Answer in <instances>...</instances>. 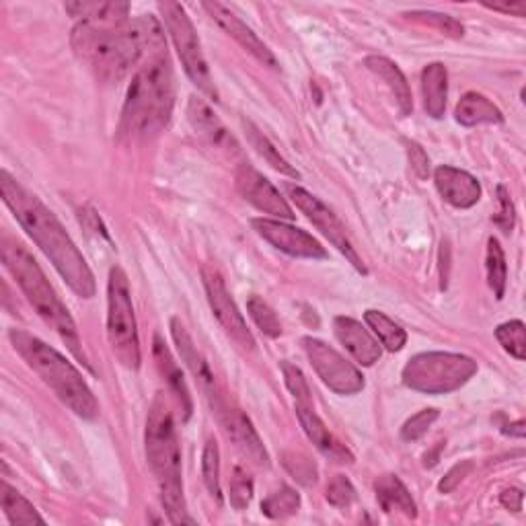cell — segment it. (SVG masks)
I'll use <instances>...</instances> for the list:
<instances>
[{
	"label": "cell",
	"mask_w": 526,
	"mask_h": 526,
	"mask_svg": "<svg viewBox=\"0 0 526 526\" xmlns=\"http://www.w3.org/2000/svg\"><path fill=\"white\" fill-rule=\"evenodd\" d=\"M153 356H155V362H157V368L159 372L165 377L169 389L173 391V395L177 397L179 405H181V411H183V420H190L192 411H194V405H192V395H190V389H187L185 385V379H183V372L179 368V364L175 362L171 350L167 348V344L163 342V337L157 333L155 335V344H153Z\"/></svg>",
	"instance_id": "obj_22"
},
{
	"label": "cell",
	"mask_w": 526,
	"mask_h": 526,
	"mask_svg": "<svg viewBox=\"0 0 526 526\" xmlns=\"http://www.w3.org/2000/svg\"><path fill=\"white\" fill-rule=\"evenodd\" d=\"M498 342L516 360L526 358V329L522 321H508L496 329Z\"/></svg>",
	"instance_id": "obj_34"
},
{
	"label": "cell",
	"mask_w": 526,
	"mask_h": 526,
	"mask_svg": "<svg viewBox=\"0 0 526 526\" xmlns=\"http://www.w3.org/2000/svg\"><path fill=\"white\" fill-rule=\"evenodd\" d=\"M243 128H245V132H247V138H249L251 146L257 150V153H259L263 159H266L276 171H280V173H284V175H288V177L298 179V171L278 153V150L274 148V144H272L266 136H263L251 122H243Z\"/></svg>",
	"instance_id": "obj_30"
},
{
	"label": "cell",
	"mask_w": 526,
	"mask_h": 526,
	"mask_svg": "<svg viewBox=\"0 0 526 526\" xmlns=\"http://www.w3.org/2000/svg\"><path fill=\"white\" fill-rule=\"evenodd\" d=\"M247 311L263 335H268V337H280L282 335L280 319L276 317V313L272 311V307L266 303V300L259 298V296H251L249 303H247Z\"/></svg>",
	"instance_id": "obj_35"
},
{
	"label": "cell",
	"mask_w": 526,
	"mask_h": 526,
	"mask_svg": "<svg viewBox=\"0 0 526 526\" xmlns=\"http://www.w3.org/2000/svg\"><path fill=\"white\" fill-rule=\"evenodd\" d=\"M146 459L157 477L161 504L171 524H196L187 512L181 481V450L177 430L165 399L159 395L148 411L146 420Z\"/></svg>",
	"instance_id": "obj_5"
},
{
	"label": "cell",
	"mask_w": 526,
	"mask_h": 526,
	"mask_svg": "<svg viewBox=\"0 0 526 526\" xmlns=\"http://www.w3.org/2000/svg\"><path fill=\"white\" fill-rule=\"evenodd\" d=\"M251 224L259 237H263L270 245L292 257L327 259L325 247L303 229H296L292 224L272 218H255L251 220Z\"/></svg>",
	"instance_id": "obj_15"
},
{
	"label": "cell",
	"mask_w": 526,
	"mask_h": 526,
	"mask_svg": "<svg viewBox=\"0 0 526 526\" xmlns=\"http://www.w3.org/2000/svg\"><path fill=\"white\" fill-rule=\"evenodd\" d=\"M173 105V68L167 50H161L150 54L134 74L122 111V134L134 140L159 136L171 120Z\"/></svg>",
	"instance_id": "obj_3"
},
{
	"label": "cell",
	"mask_w": 526,
	"mask_h": 526,
	"mask_svg": "<svg viewBox=\"0 0 526 526\" xmlns=\"http://www.w3.org/2000/svg\"><path fill=\"white\" fill-rule=\"evenodd\" d=\"M107 340L124 368H140V342L130 284L126 272L118 266L111 268L107 282Z\"/></svg>",
	"instance_id": "obj_7"
},
{
	"label": "cell",
	"mask_w": 526,
	"mask_h": 526,
	"mask_svg": "<svg viewBox=\"0 0 526 526\" xmlns=\"http://www.w3.org/2000/svg\"><path fill=\"white\" fill-rule=\"evenodd\" d=\"M72 48L97 79L120 83L132 66L167 50V44L157 19L140 17L122 25L79 23L72 31Z\"/></svg>",
	"instance_id": "obj_1"
},
{
	"label": "cell",
	"mask_w": 526,
	"mask_h": 526,
	"mask_svg": "<svg viewBox=\"0 0 526 526\" xmlns=\"http://www.w3.org/2000/svg\"><path fill=\"white\" fill-rule=\"evenodd\" d=\"M457 122L463 126H481V124H502L504 116L490 99L481 93H467L457 105Z\"/></svg>",
	"instance_id": "obj_27"
},
{
	"label": "cell",
	"mask_w": 526,
	"mask_h": 526,
	"mask_svg": "<svg viewBox=\"0 0 526 526\" xmlns=\"http://www.w3.org/2000/svg\"><path fill=\"white\" fill-rule=\"evenodd\" d=\"M409 17H413L416 21H422V23H428V25H434L446 35H453V37H461L463 35V25L457 23L453 17H448V15H440V13H430L428 11V13H413Z\"/></svg>",
	"instance_id": "obj_41"
},
{
	"label": "cell",
	"mask_w": 526,
	"mask_h": 526,
	"mask_svg": "<svg viewBox=\"0 0 526 526\" xmlns=\"http://www.w3.org/2000/svg\"><path fill=\"white\" fill-rule=\"evenodd\" d=\"M473 374H477V362L463 354L426 352L405 364L403 383L420 393L446 395L461 389Z\"/></svg>",
	"instance_id": "obj_8"
},
{
	"label": "cell",
	"mask_w": 526,
	"mask_h": 526,
	"mask_svg": "<svg viewBox=\"0 0 526 526\" xmlns=\"http://www.w3.org/2000/svg\"><path fill=\"white\" fill-rule=\"evenodd\" d=\"M298 508H300V496L288 485H282L278 492H274L270 498L261 502V512L272 520L290 518L298 512Z\"/></svg>",
	"instance_id": "obj_32"
},
{
	"label": "cell",
	"mask_w": 526,
	"mask_h": 526,
	"mask_svg": "<svg viewBox=\"0 0 526 526\" xmlns=\"http://www.w3.org/2000/svg\"><path fill=\"white\" fill-rule=\"evenodd\" d=\"M66 11L81 23L93 25H122L128 23V3H68Z\"/></svg>",
	"instance_id": "obj_26"
},
{
	"label": "cell",
	"mask_w": 526,
	"mask_h": 526,
	"mask_svg": "<svg viewBox=\"0 0 526 526\" xmlns=\"http://www.w3.org/2000/svg\"><path fill=\"white\" fill-rule=\"evenodd\" d=\"M305 354L313 364L319 379L337 395H356L364 389V377L360 370L350 364L340 352L333 350L315 337H305L303 340Z\"/></svg>",
	"instance_id": "obj_10"
},
{
	"label": "cell",
	"mask_w": 526,
	"mask_h": 526,
	"mask_svg": "<svg viewBox=\"0 0 526 526\" xmlns=\"http://www.w3.org/2000/svg\"><path fill=\"white\" fill-rule=\"evenodd\" d=\"M282 372H284V381L286 387L290 389V393L294 395L296 405H313L311 401V389L307 385L305 374L300 372V368H296L290 362H282Z\"/></svg>",
	"instance_id": "obj_37"
},
{
	"label": "cell",
	"mask_w": 526,
	"mask_h": 526,
	"mask_svg": "<svg viewBox=\"0 0 526 526\" xmlns=\"http://www.w3.org/2000/svg\"><path fill=\"white\" fill-rule=\"evenodd\" d=\"M202 280H204V288H206V296H208V305L214 313V317L218 319V323L222 325V329L229 333L231 340L245 352L255 350V340L253 335L241 315V311L237 309L235 300L231 298L227 284H224L222 274L218 272L216 266H204L202 268Z\"/></svg>",
	"instance_id": "obj_11"
},
{
	"label": "cell",
	"mask_w": 526,
	"mask_h": 526,
	"mask_svg": "<svg viewBox=\"0 0 526 526\" xmlns=\"http://www.w3.org/2000/svg\"><path fill=\"white\" fill-rule=\"evenodd\" d=\"M438 409H424L420 413H416L411 420L405 422V426L401 428V438L405 442H413V440H420L428 430L430 426L438 420Z\"/></svg>",
	"instance_id": "obj_40"
},
{
	"label": "cell",
	"mask_w": 526,
	"mask_h": 526,
	"mask_svg": "<svg viewBox=\"0 0 526 526\" xmlns=\"http://www.w3.org/2000/svg\"><path fill=\"white\" fill-rule=\"evenodd\" d=\"M0 192H3L5 204L11 208L23 231L35 241V245L44 251L52 261L56 272L66 280L72 292L83 298L95 296V278L87 259L74 245L60 220L48 210L40 198L27 192L25 187L13 179L7 171L0 173Z\"/></svg>",
	"instance_id": "obj_2"
},
{
	"label": "cell",
	"mask_w": 526,
	"mask_h": 526,
	"mask_svg": "<svg viewBox=\"0 0 526 526\" xmlns=\"http://www.w3.org/2000/svg\"><path fill=\"white\" fill-rule=\"evenodd\" d=\"M9 340L15 352L27 362V366L40 377L56 397L68 405L79 418L95 420L99 416V403L85 383L83 374L74 368L60 352L21 329H11Z\"/></svg>",
	"instance_id": "obj_6"
},
{
	"label": "cell",
	"mask_w": 526,
	"mask_h": 526,
	"mask_svg": "<svg viewBox=\"0 0 526 526\" xmlns=\"http://www.w3.org/2000/svg\"><path fill=\"white\" fill-rule=\"evenodd\" d=\"M487 280L496 294L498 300L504 298L506 292V280H508V268H506V257L504 249L500 247L498 239L487 241Z\"/></svg>",
	"instance_id": "obj_31"
},
{
	"label": "cell",
	"mask_w": 526,
	"mask_h": 526,
	"mask_svg": "<svg viewBox=\"0 0 526 526\" xmlns=\"http://www.w3.org/2000/svg\"><path fill=\"white\" fill-rule=\"evenodd\" d=\"M366 68L372 70L374 74H377V77L381 81L387 83V87L391 89L399 109H401V114L403 116H409L411 111H413V99H411V91H409V85L403 77V72L399 70V66L395 62H391L389 58L385 56H368L366 58Z\"/></svg>",
	"instance_id": "obj_23"
},
{
	"label": "cell",
	"mask_w": 526,
	"mask_h": 526,
	"mask_svg": "<svg viewBox=\"0 0 526 526\" xmlns=\"http://www.w3.org/2000/svg\"><path fill=\"white\" fill-rule=\"evenodd\" d=\"M286 192L292 198V202L296 204V208L315 224V227L333 243V247L340 249L360 274H366L364 263H362L360 255L356 253V249L352 247V243L346 235V227L340 222V218H337L319 198H315L313 194L303 190V187L286 185Z\"/></svg>",
	"instance_id": "obj_12"
},
{
	"label": "cell",
	"mask_w": 526,
	"mask_h": 526,
	"mask_svg": "<svg viewBox=\"0 0 526 526\" xmlns=\"http://www.w3.org/2000/svg\"><path fill=\"white\" fill-rule=\"evenodd\" d=\"M0 255H3L5 268L15 278V282L19 284L21 292L27 296L35 313L58 333V337L68 346L74 358L81 360L87 368H91L81 344L77 325H74V319L70 317L68 309L62 305V300L58 298L56 290L52 288L50 280L40 268V263L33 259V255L17 239L9 235H3V239H0Z\"/></svg>",
	"instance_id": "obj_4"
},
{
	"label": "cell",
	"mask_w": 526,
	"mask_h": 526,
	"mask_svg": "<svg viewBox=\"0 0 526 526\" xmlns=\"http://www.w3.org/2000/svg\"><path fill=\"white\" fill-rule=\"evenodd\" d=\"M187 120H190L202 144L214 150L216 157L227 159L231 163L243 159V150L239 142L227 128H224V124L218 120V116L214 114L208 103H204L198 97H190V103H187Z\"/></svg>",
	"instance_id": "obj_14"
},
{
	"label": "cell",
	"mask_w": 526,
	"mask_h": 526,
	"mask_svg": "<svg viewBox=\"0 0 526 526\" xmlns=\"http://www.w3.org/2000/svg\"><path fill=\"white\" fill-rule=\"evenodd\" d=\"M202 9L212 17V21L218 23V27L231 35L233 40L243 46L251 56H255L261 64H266L270 68H280L276 56L272 54V50L263 44L259 37L253 33L251 27H247L231 9H227L220 3H204Z\"/></svg>",
	"instance_id": "obj_18"
},
{
	"label": "cell",
	"mask_w": 526,
	"mask_h": 526,
	"mask_svg": "<svg viewBox=\"0 0 526 526\" xmlns=\"http://www.w3.org/2000/svg\"><path fill=\"white\" fill-rule=\"evenodd\" d=\"M284 467L288 469V473L298 481V483H303V485H313L317 481V467L315 463L305 457V455H300V453H288L284 455Z\"/></svg>",
	"instance_id": "obj_38"
},
{
	"label": "cell",
	"mask_w": 526,
	"mask_h": 526,
	"mask_svg": "<svg viewBox=\"0 0 526 526\" xmlns=\"http://www.w3.org/2000/svg\"><path fill=\"white\" fill-rule=\"evenodd\" d=\"M471 469H473V463H471V461H463V463L455 465L453 469H450V471L444 475V479H442L440 485H438V490H440L442 494H450L453 490H457V485L471 473Z\"/></svg>",
	"instance_id": "obj_42"
},
{
	"label": "cell",
	"mask_w": 526,
	"mask_h": 526,
	"mask_svg": "<svg viewBox=\"0 0 526 526\" xmlns=\"http://www.w3.org/2000/svg\"><path fill=\"white\" fill-rule=\"evenodd\" d=\"M171 333H173V342L177 346V352H179L181 360L185 362L187 368H190L196 383L200 385V389L204 391V395L208 397V401H210V405L214 409L218 403H222L227 397H224V393H222V389H220V385H218V381L214 377L210 364L206 362V358L202 356V352L194 344L192 335L187 333L185 325L177 317L171 319Z\"/></svg>",
	"instance_id": "obj_17"
},
{
	"label": "cell",
	"mask_w": 526,
	"mask_h": 526,
	"mask_svg": "<svg viewBox=\"0 0 526 526\" xmlns=\"http://www.w3.org/2000/svg\"><path fill=\"white\" fill-rule=\"evenodd\" d=\"M407 146V155L411 161V169L418 173L420 179H426L430 175V159L424 153V148L418 142H405Z\"/></svg>",
	"instance_id": "obj_44"
},
{
	"label": "cell",
	"mask_w": 526,
	"mask_h": 526,
	"mask_svg": "<svg viewBox=\"0 0 526 526\" xmlns=\"http://www.w3.org/2000/svg\"><path fill=\"white\" fill-rule=\"evenodd\" d=\"M374 492H377V500L385 512H401L407 518L418 516L416 502H413L407 487L397 475L379 477L377 483H374Z\"/></svg>",
	"instance_id": "obj_25"
},
{
	"label": "cell",
	"mask_w": 526,
	"mask_h": 526,
	"mask_svg": "<svg viewBox=\"0 0 526 526\" xmlns=\"http://www.w3.org/2000/svg\"><path fill=\"white\" fill-rule=\"evenodd\" d=\"M356 498V490L346 475H335L327 485V502L335 508H348Z\"/></svg>",
	"instance_id": "obj_39"
},
{
	"label": "cell",
	"mask_w": 526,
	"mask_h": 526,
	"mask_svg": "<svg viewBox=\"0 0 526 526\" xmlns=\"http://www.w3.org/2000/svg\"><path fill=\"white\" fill-rule=\"evenodd\" d=\"M498 196H500V214L494 218V222L498 224L502 231L508 233L514 227V204H512V200L508 196V190H506L504 185L498 187Z\"/></svg>",
	"instance_id": "obj_43"
},
{
	"label": "cell",
	"mask_w": 526,
	"mask_h": 526,
	"mask_svg": "<svg viewBox=\"0 0 526 526\" xmlns=\"http://www.w3.org/2000/svg\"><path fill=\"white\" fill-rule=\"evenodd\" d=\"M434 183L442 200L461 210L473 208L481 198L479 181L463 169L442 165L434 171Z\"/></svg>",
	"instance_id": "obj_19"
},
{
	"label": "cell",
	"mask_w": 526,
	"mask_h": 526,
	"mask_svg": "<svg viewBox=\"0 0 526 526\" xmlns=\"http://www.w3.org/2000/svg\"><path fill=\"white\" fill-rule=\"evenodd\" d=\"M202 475L204 483L208 487V492L216 502H222V492H220V453H218V444L214 438H210L204 446V455H202Z\"/></svg>",
	"instance_id": "obj_33"
},
{
	"label": "cell",
	"mask_w": 526,
	"mask_h": 526,
	"mask_svg": "<svg viewBox=\"0 0 526 526\" xmlns=\"http://www.w3.org/2000/svg\"><path fill=\"white\" fill-rule=\"evenodd\" d=\"M364 319L368 323V327L379 335L381 344L389 350V352H399L405 342H407V333L401 325H397L393 319H389L385 313L381 311H366Z\"/></svg>",
	"instance_id": "obj_29"
},
{
	"label": "cell",
	"mask_w": 526,
	"mask_h": 526,
	"mask_svg": "<svg viewBox=\"0 0 526 526\" xmlns=\"http://www.w3.org/2000/svg\"><path fill=\"white\" fill-rule=\"evenodd\" d=\"M333 331H335L337 340H340V344L352 354V358L358 364L372 366L374 362H379L383 350L379 342L370 335V331L362 327V323L350 317H335Z\"/></svg>",
	"instance_id": "obj_20"
},
{
	"label": "cell",
	"mask_w": 526,
	"mask_h": 526,
	"mask_svg": "<svg viewBox=\"0 0 526 526\" xmlns=\"http://www.w3.org/2000/svg\"><path fill=\"white\" fill-rule=\"evenodd\" d=\"M235 185H237V192L243 196V200L255 206L257 210L272 214L276 218H284V220L294 218L292 208L282 198V194L276 190L274 183L268 177H263L251 165L247 163L237 165Z\"/></svg>",
	"instance_id": "obj_16"
},
{
	"label": "cell",
	"mask_w": 526,
	"mask_h": 526,
	"mask_svg": "<svg viewBox=\"0 0 526 526\" xmlns=\"http://www.w3.org/2000/svg\"><path fill=\"white\" fill-rule=\"evenodd\" d=\"M159 11L163 15V21L167 25V31L171 35V40L175 44V50L179 54V60L187 72L190 81L210 99L218 101V91L214 87L212 74L206 62V56L202 52L200 37L196 33V27L192 19L187 17L185 9L179 3H165L159 5Z\"/></svg>",
	"instance_id": "obj_9"
},
{
	"label": "cell",
	"mask_w": 526,
	"mask_h": 526,
	"mask_svg": "<svg viewBox=\"0 0 526 526\" xmlns=\"http://www.w3.org/2000/svg\"><path fill=\"white\" fill-rule=\"evenodd\" d=\"M504 434H512V436H516V438H524V422L518 420L516 424L506 426V428H504Z\"/></svg>",
	"instance_id": "obj_47"
},
{
	"label": "cell",
	"mask_w": 526,
	"mask_h": 526,
	"mask_svg": "<svg viewBox=\"0 0 526 526\" xmlns=\"http://www.w3.org/2000/svg\"><path fill=\"white\" fill-rule=\"evenodd\" d=\"M422 93H424V107L428 111V116L434 120L444 118L446 97H448V72L444 64L432 62L424 68Z\"/></svg>",
	"instance_id": "obj_24"
},
{
	"label": "cell",
	"mask_w": 526,
	"mask_h": 526,
	"mask_svg": "<svg viewBox=\"0 0 526 526\" xmlns=\"http://www.w3.org/2000/svg\"><path fill=\"white\" fill-rule=\"evenodd\" d=\"M216 418L220 422V428L231 440V444L239 450V453L255 467H270V455L266 446H263L259 434L255 432L251 420L245 416V413L231 405L227 399L218 403L214 407Z\"/></svg>",
	"instance_id": "obj_13"
},
{
	"label": "cell",
	"mask_w": 526,
	"mask_h": 526,
	"mask_svg": "<svg viewBox=\"0 0 526 526\" xmlns=\"http://www.w3.org/2000/svg\"><path fill=\"white\" fill-rule=\"evenodd\" d=\"M0 504L11 524H44V518L7 481L0 483Z\"/></svg>",
	"instance_id": "obj_28"
},
{
	"label": "cell",
	"mask_w": 526,
	"mask_h": 526,
	"mask_svg": "<svg viewBox=\"0 0 526 526\" xmlns=\"http://www.w3.org/2000/svg\"><path fill=\"white\" fill-rule=\"evenodd\" d=\"M296 416L305 434L309 436V440L321 450L327 459H331L333 463H340V465L354 463V455L329 432V428L315 413L313 405H296Z\"/></svg>",
	"instance_id": "obj_21"
},
{
	"label": "cell",
	"mask_w": 526,
	"mask_h": 526,
	"mask_svg": "<svg viewBox=\"0 0 526 526\" xmlns=\"http://www.w3.org/2000/svg\"><path fill=\"white\" fill-rule=\"evenodd\" d=\"M522 498H524V496H522L520 490H516V487H510V490L502 492L500 502H502L504 508H508V510H512V512H520V510H522Z\"/></svg>",
	"instance_id": "obj_46"
},
{
	"label": "cell",
	"mask_w": 526,
	"mask_h": 526,
	"mask_svg": "<svg viewBox=\"0 0 526 526\" xmlns=\"http://www.w3.org/2000/svg\"><path fill=\"white\" fill-rule=\"evenodd\" d=\"M483 7L498 11V13H506V15H516V17H524L526 15V3L524 0H518V3H483Z\"/></svg>",
	"instance_id": "obj_45"
},
{
	"label": "cell",
	"mask_w": 526,
	"mask_h": 526,
	"mask_svg": "<svg viewBox=\"0 0 526 526\" xmlns=\"http://www.w3.org/2000/svg\"><path fill=\"white\" fill-rule=\"evenodd\" d=\"M229 498H231V506L235 510H239V512L245 510L251 504L253 481L241 467H235V471H233L231 487H229Z\"/></svg>",
	"instance_id": "obj_36"
}]
</instances>
